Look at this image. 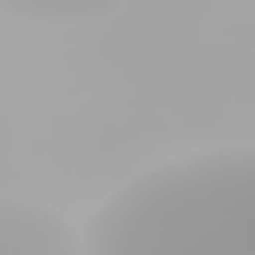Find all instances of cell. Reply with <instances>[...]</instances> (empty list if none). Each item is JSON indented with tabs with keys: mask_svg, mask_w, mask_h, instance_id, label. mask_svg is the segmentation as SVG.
Instances as JSON below:
<instances>
[{
	"mask_svg": "<svg viewBox=\"0 0 255 255\" xmlns=\"http://www.w3.org/2000/svg\"><path fill=\"white\" fill-rule=\"evenodd\" d=\"M83 255H255V148H208L125 178Z\"/></svg>",
	"mask_w": 255,
	"mask_h": 255,
	"instance_id": "1",
	"label": "cell"
},
{
	"mask_svg": "<svg viewBox=\"0 0 255 255\" xmlns=\"http://www.w3.org/2000/svg\"><path fill=\"white\" fill-rule=\"evenodd\" d=\"M0 255H83V232L36 202H0Z\"/></svg>",
	"mask_w": 255,
	"mask_h": 255,
	"instance_id": "2",
	"label": "cell"
},
{
	"mask_svg": "<svg viewBox=\"0 0 255 255\" xmlns=\"http://www.w3.org/2000/svg\"><path fill=\"white\" fill-rule=\"evenodd\" d=\"M0 6L12 18H30V24H83V18H107L125 0H0Z\"/></svg>",
	"mask_w": 255,
	"mask_h": 255,
	"instance_id": "3",
	"label": "cell"
}]
</instances>
